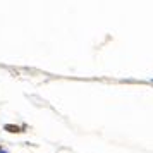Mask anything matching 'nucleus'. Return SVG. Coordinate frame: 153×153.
<instances>
[{"label":"nucleus","instance_id":"1","mask_svg":"<svg viewBox=\"0 0 153 153\" xmlns=\"http://www.w3.org/2000/svg\"><path fill=\"white\" fill-rule=\"evenodd\" d=\"M4 129H5L7 132H21L22 131L21 127H17V126H14V124H5L4 126Z\"/></svg>","mask_w":153,"mask_h":153},{"label":"nucleus","instance_id":"2","mask_svg":"<svg viewBox=\"0 0 153 153\" xmlns=\"http://www.w3.org/2000/svg\"><path fill=\"white\" fill-rule=\"evenodd\" d=\"M0 153H7V152H2V150H0Z\"/></svg>","mask_w":153,"mask_h":153}]
</instances>
